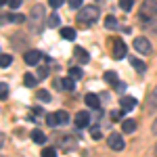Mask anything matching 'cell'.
<instances>
[{
  "label": "cell",
  "mask_w": 157,
  "mask_h": 157,
  "mask_svg": "<svg viewBox=\"0 0 157 157\" xmlns=\"http://www.w3.org/2000/svg\"><path fill=\"white\" fill-rule=\"evenodd\" d=\"M140 25L149 32H157V2L155 0H145L140 11H138Z\"/></svg>",
  "instance_id": "obj_1"
},
{
  "label": "cell",
  "mask_w": 157,
  "mask_h": 157,
  "mask_svg": "<svg viewBox=\"0 0 157 157\" xmlns=\"http://www.w3.org/2000/svg\"><path fill=\"white\" fill-rule=\"evenodd\" d=\"M151 130H153V132H155V134H157V120H155V121H153V126H151Z\"/></svg>",
  "instance_id": "obj_34"
},
{
  "label": "cell",
  "mask_w": 157,
  "mask_h": 157,
  "mask_svg": "<svg viewBox=\"0 0 157 157\" xmlns=\"http://www.w3.org/2000/svg\"><path fill=\"white\" fill-rule=\"evenodd\" d=\"M90 124V115H88V111H80V113H75V126L78 128H86Z\"/></svg>",
  "instance_id": "obj_8"
},
{
  "label": "cell",
  "mask_w": 157,
  "mask_h": 157,
  "mask_svg": "<svg viewBox=\"0 0 157 157\" xmlns=\"http://www.w3.org/2000/svg\"><path fill=\"white\" fill-rule=\"evenodd\" d=\"M42 155H44V157H55V155H57V151H55L52 147H46V149H42Z\"/></svg>",
  "instance_id": "obj_27"
},
{
  "label": "cell",
  "mask_w": 157,
  "mask_h": 157,
  "mask_svg": "<svg viewBox=\"0 0 157 157\" xmlns=\"http://www.w3.org/2000/svg\"><path fill=\"white\" fill-rule=\"evenodd\" d=\"M38 80H40V78H36L34 73H25V78H23L25 86H29V88H34V86L38 84Z\"/></svg>",
  "instance_id": "obj_17"
},
{
  "label": "cell",
  "mask_w": 157,
  "mask_h": 157,
  "mask_svg": "<svg viewBox=\"0 0 157 157\" xmlns=\"http://www.w3.org/2000/svg\"><path fill=\"white\" fill-rule=\"evenodd\" d=\"M84 101H86V105H88V107H92V109H101V98H98L97 94L88 92V94L84 97Z\"/></svg>",
  "instance_id": "obj_11"
},
{
  "label": "cell",
  "mask_w": 157,
  "mask_h": 157,
  "mask_svg": "<svg viewBox=\"0 0 157 157\" xmlns=\"http://www.w3.org/2000/svg\"><path fill=\"white\" fill-rule=\"evenodd\" d=\"M73 80H75V78H71V75H69V78H63V80H55V86H61L63 90H73V88H75V82H73Z\"/></svg>",
  "instance_id": "obj_9"
},
{
  "label": "cell",
  "mask_w": 157,
  "mask_h": 157,
  "mask_svg": "<svg viewBox=\"0 0 157 157\" xmlns=\"http://www.w3.org/2000/svg\"><path fill=\"white\" fill-rule=\"evenodd\" d=\"M59 21H61V19H59V15H57V13H52V15L48 17V25H50V27H57Z\"/></svg>",
  "instance_id": "obj_24"
},
{
  "label": "cell",
  "mask_w": 157,
  "mask_h": 157,
  "mask_svg": "<svg viewBox=\"0 0 157 157\" xmlns=\"http://www.w3.org/2000/svg\"><path fill=\"white\" fill-rule=\"evenodd\" d=\"M92 138H94V140H98V138H101V132H98V130H94V132H92Z\"/></svg>",
  "instance_id": "obj_33"
},
{
  "label": "cell",
  "mask_w": 157,
  "mask_h": 157,
  "mask_svg": "<svg viewBox=\"0 0 157 157\" xmlns=\"http://www.w3.org/2000/svg\"><path fill=\"white\" fill-rule=\"evenodd\" d=\"M6 97H9V84H6V82H2V84H0V98H2V101H6Z\"/></svg>",
  "instance_id": "obj_23"
},
{
  "label": "cell",
  "mask_w": 157,
  "mask_h": 157,
  "mask_svg": "<svg viewBox=\"0 0 157 157\" xmlns=\"http://www.w3.org/2000/svg\"><path fill=\"white\" fill-rule=\"evenodd\" d=\"M21 2H23V0H9V6H11V9H19Z\"/></svg>",
  "instance_id": "obj_30"
},
{
  "label": "cell",
  "mask_w": 157,
  "mask_h": 157,
  "mask_svg": "<svg viewBox=\"0 0 157 157\" xmlns=\"http://www.w3.org/2000/svg\"><path fill=\"white\" fill-rule=\"evenodd\" d=\"M105 27H107V29H117L120 23H117L115 17H107V19H105Z\"/></svg>",
  "instance_id": "obj_19"
},
{
  "label": "cell",
  "mask_w": 157,
  "mask_h": 157,
  "mask_svg": "<svg viewBox=\"0 0 157 157\" xmlns=\"http://www.w3.org/2000/svg\"><path fill=\"white\" fill-rule=\"evenodd\" d=\"M134 48L138 50L140 55H149L151 52V42L147 38H134Z\"/></svg>",
  "instance_id": "obj_5"
},
{
  "label": "cell",
  "mask_w": 157,
  "mask_h": 157,
  "mask_svg": "<svg viewBox=\"0 0 157 157\" xmlns=\"http://www.w3.org/2000/svg\"><path fill=\"white\" fill-rule=\"evenodd\" d=\"M132 6H134V0H120V9L121 11H132Z\"/></svg>",
  "instance_id": "obj_21"
},
{
  "label": "cell",
  "mask_w": 157,
  "mask_h": 157,
  "mask_svg": "<svg viewBox=\"0 0 157 157\" xmlns=\"http://www.w3.org/2000/svg\"><path fill=\"white\" fill-rule=\"evenodd\" d=\"M46 75H48V69H46V67H40V69H38V78H40V80H44Z\"/></svg>",
  "instance_id": "obj_29"
},
{
  "label": "cell",
  "mask_w": 157,
  "mask_h": 157,
  "mask_svg": "<svg viewBox=\"0 0 157 157\" xmlns=\"http://www.w3.org/2000/svg\"><path fill=\"white\" fill-rule=\"evenodd\" d=\"M126 55H128L126 42L120 40V38H115V40H113V59H124Z\"/></svg>",
  "instance_id": "obj_4"
},
{
  "label": "cell",
  "mask_w": 157,
  "mask_h": 157,
  "mask_svg": "<svg viewBox=\"0 0 157 157\" xmlns=\"http://www.w3.org/2000/svg\"><path fill=\"white\" fill-rule=\"evenodd\" d=\"M120 105H121L124 111H132V109L136 107V98H134V97H124L120 101Z\"/></svg>",
  "instance_id": "obj_12"
},
{
  "label": "cell",
  "mask_w": 157,
  "mask_h": 157,
  "mask_svg": "<svg viewBox=\"0 0 157 157\" xmlns=\"http://www.w3.org/2000/svg\"><path fill=\"white\" fill-rule=\"evenodd\" d=\"M13 21L15 23H21V21H25V15H13Z\"/></svg>",
  "instance_id": "obj_32"
},
{
  "label": "cell",
  "mask_w": 157,
  "mask_h": 157,
  "mask_svg": "<svg viewBox=\"0 0 157 157\" xmlns=\"http://www.w3.org/2000/svg\"><path fill=\"white\" fill-rule=\"evenodd\" d=\"M32 140L36 145H44L46 143V134L42 132V130H32Z\"/></svg>",
  "instance_id": "obj_13"
},
{
  "label": "cell",
  "mask_w": 157,
  "mask_h": 157,
  "mask_svg": "<svg viewBox=\"0 0 157 157\" xmlns=\"http://www.w3.org/2000/svg\"><path fill=\"white\" fill-rule=\"evenodd\" d=\"M109 147H111V149H113V151H121V149H124V138H121L120 134H109Z\"/></svg>",
  "instance_id": "obj_7"
},
{
  "label": "cell",
  "mask_w": 157,
  "mask_h": 157,
  "mask_svg": "<svg viewBox=\"0 0 157 157\" xmlns=\"http://www.w3.org/2000/svg\"><path fill=\"white\" fill-rule=\"evenodd\" d=\"M82 4H84L82 0H69V6L71 9H82Z\"/></svg>",
  "instance_id": "obj_28"
},
{
  "label": "cell",
  "mask_w": 157,
  "mask_h": 157,
  "mask_svg": "<svg viewBox=\"0 0 157 157\" xmlns=\"http://www.w3.org/2000/svg\"><path fill=\"white\" fill-rule=\"evenodd\" d=\"M48 4L52 6V9H59L61 4H63V0H48Z\"/></svg>",
  "instance_id": "obj_31"
},
{
  "label": "cell",
  "mask_w": 157,
  "mask_h": 157,
  "mask_svg": "<svg viewBox=\"0 0 157 157\" xmlns=\"http://www.w3.org/2000/svg\"><path fill=\"white\" fill-rule=\"evenodd\" d=\"M11 63H13L11 55H6V52H2V55H0V65H2V67H9Z\"/></svg>",
  "instance_id": "obj_22"
},
{
  "label": "cell",
  "mask_w": 157,
  "mask_h": 157,
  "mask_svg": "<svg viewBox=\"0 0 157 157\" xmlns=\"http://www.w3.org/2000/svg\"><path fill=\"white\" fill-rule=\"evenodd\" d=\"M121 130H124L126 134L134 132V130H136V121L130 120V117H128V120H124V121H121Z\"/></svg>",
  "instance_id": "obj_14"
},
{
  "label": "cell",
  "mask_w": 157,
  "mask_h": 157,
  "mask_svg": "<svg viewBox=\"0 0 157 157\" xmlns=\"http://www.w3.org/2000/svg\"><path fill=\"white\" fill-rule=\"evenodd\" d=\"M98 19V6H82V9H78V21H82L84 25L88 23H94Z\"/></svg>",
  "instance_id": "obj_2"
},
{
  "label": "cell",
  "mask_w": 157,
  "mask_h": 157,
  "mask_svg": "<svg viewBox=\"0 0 157 157\" xmlns=\"http://www.w3.org/2000/svg\"><path fill=\"white\" fill-rule=\"evenodd\" d=\"M105 82H109V84H113V86H117V84H120L117 73H115V71H107V73H105Z\"/></svg>",
  "instance_id": "obj_18"
},
{
  "label": "cell",
  "mask_w": 157,
  "mask_h": 157,
  "mask_svg": "<svg viewBox=\"0 0 157 157\" xmlns=\"http://www.w3.org/2000/svg\"><path fill=\"white\" fill-rule=\"evenodd\" d=\"M46 121H48L50 128H55V126H63V124L69 121V115H67V111H55V113L46 115Z\"/></svg>",
  "instance_id": "obj_3"
},
{
  "label": "cell",
  "mask_w": 157,
  "mask_h": 157,
  "mask_svg": "<svg viewBox=\"0 0 157 157\" xmlns=\"http://www.w3.org/2000/svg\"><path fill=\"white\" fill-rule=\"evenodd\" d=\"M36 97H38V101H50V94L46 92V90H38Z\"/></svg>",
  "instance_id": "obj_26"
},
{
  "label": "cell",
  "mask_w": 157,
  "mask_h": 157,
  "mask_svg": "<svg viewBox=\"0 0 157 157\" xmlns=\"http://www.w3.org/2000/svg\"><path fill=\"white\" fill-rule=\"evenodd\" d=\"M147 111H157V86L151 90V94L147 98Z\"/></svg>",
  "instance_id": "obj_10"
},
{
  "label": "cell",
  "mask_w": 157,
  "mask_h": 157,
  "mask_svg": "<svg viewBox=\"0 0 157 157\" xmlns=\"http://www.w3.org/2000/svg\"><path fill=\"white\" fill-rule=\"evenodd\" d=\"M61 38H65V40H75V29H73V27H63V29H61Z\"/></svg>",
  "instance_id": "obj_15"
},
{
  "label": "cell",
  "mask_w": 157,
  "mask_h": 157,
  "mask_svg": "<svg viewBox=\"0 0 157 157\" xmlns=\"http://www.w3.org/2000/svg\"><path fill=\"white\" fill-rule=\"evenodd\" d=\"M40 59H42V52H40V50H27L23 55V61L27 65H38Z\"/></svg>",
  "instance_id": "obj_6"
},
{
  "label": "cell",
  "mask_w": 157,
  "mask_h": 157,
  "mask_svg": "<svg viewBox=\"0 0 157 157\" xmlns=\"http://www.w3.org/2000/svg\"><path fill=\"white\" fill-rule=\"evenodd\" d=\"M130 63H132V67H134L138 73H145V71H147V65H145L140 59H130Z\"/></svg>",
  "instance_id": "obj_16"
},
{
  "label": "cell",
  "mask_w": 157,
  "mask_h": 157,
  "mask_svg": "<svg viewBox=\"0 0 157 157\" xmlns=\"http://www.w3.org/2000/svg\"><path fill=\"white\" fill-rule=\"evenodd\" d=\"M75 55H78V59L82 61V63H88V61H90V57H88V52H86L84 48H80V46L75 48Z\"/></svg>",
  "instance_id": "obj_20"
},
{
  "label": "cell",
  "mask_w": 157,
  "mask_h": 157,
  "mask_svg": "<svg viewBox=\"0 0 157 157\" xmlns=\"http://www.w3.org/2000/svg\"><path fill=\"white\" fill-rule=\"evenodd\" d=\"M69 75L75 78V80H80V78H82V69H80V67H71V69H69Z\"/></svg>",
  "instance_id": "obj_25"
}]
</instances>
